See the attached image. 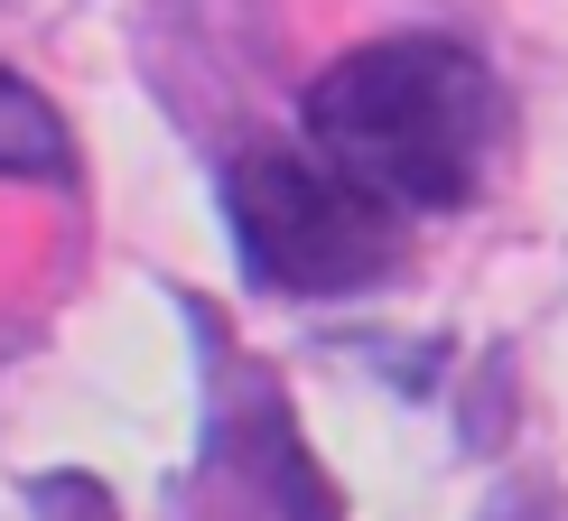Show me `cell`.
<instances>
[{"mask_svg":"<svg viewBox=\"0 0 568 521\" xmlns=\"http://www.w3.org/2000/svg\"><path fill=\"white\" fill-rule=\"evenodd\" d=\"M224 224L243 279L271 298H345L400 260V205L354 186L317 150H243L224 168Z\"/></svg>","mask_w":568,"mask_h":521,"instance_id":"cell-2","label":"cell"},{"mask_svg":"<svg viewBox=\"0 0 568 521\" xmlns=\"http://www.w3.org/2000/svg\"><path fill=\"white\" fill-rule=\"evenodd\" d=\"M494 131H504V93H494L485 57L429 29L373 38L307 84L317 159H336L354 186H373L400 215H447L476 196Z\"/></svg>","mask_w":568,"mask_h":521,"instance_id":"cell-1","label":"cell"},{"mask_svg":"<svg viewBox=\"0 0 568 521\" xmlns=\"http://www.w3.org/2000/svg\"><path fill=\"white\" fill-rule=\"evenodd\" d=\"M0 177H38V186L75 177V131H65V112L47 103L29 75H10V65H0Z\"/></svg>","mask_w":568,"mask_h":521,"instance_id":"cell-3","label":"cell"}]
</instances>
